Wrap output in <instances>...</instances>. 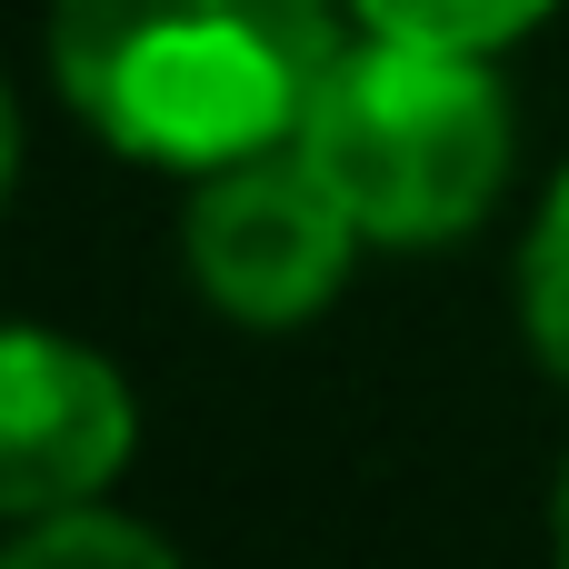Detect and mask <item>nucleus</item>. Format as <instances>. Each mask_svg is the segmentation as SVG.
Returning a JSON list of instances; mask_svg holds the SVG:
<instances>
[{
	"mask_svg": "<svg viewBox=\"0 0 569 569\" xmlns=\"http://www.w3.org/2000/svg\"><path fill=\"white\" fill-rule=\"evenodd\" d=\"M520 340L550 380H569V170L550 180V200L520 240Z\"/></svg>",
	"mask_w": 569,
	"mask_h": 569,
	"instance_id": "nucleus-7",
	"label": "nucleus"
},
{
	"mask_svg": "<svg viewBox=\"0 0 569 569\" xmlns=\"http://www.w3.org/2000/svg\"><path fill=\"white\" fill-rule=\"evenodd\" d=\"M290 150L340 190L370 250H450L510 190L520 110L480 50L350 30Z\"/></svg>",
	"mask_w": 569,
	"mask_h": 569,
	"instance_id": "nucleus-2",
	"label": "nucleus"
},
{
	"mask_svg": "<svg viewBox=\"0 0 569 569\" xmlns=\"http://www.w3.org/2000/svg\"><path fill=\"white\" fill-rule=\"evenodd\" d=\"M360 250H370L360 220L340 210V190L300 150H260V160H230V170L190 180L180 260H190V290L230 330H300V320H320Z\"/></svg>",
	"mask_w": 569,
	"mask_h": 569,
	"instance_id": "nucleus-3",
	"label": "nucleus"
},
{
	"mask_svg": "<svg viewBox=\"0 0 569 569\" xmlns=\"http://www.w3.org/2000/svg\"><path fill=\"white\" fill-rule=\"evenodd\" d=\"M560 0H350L360 30H390V40H430V50H480L500 60L510 40H530Z\"/></svg>",
	"mask_w": 569,
	"mask_h": 569,
	"instance_id": "nucleus-5",
	"label": "nucleus"
},
{
	"mask_svg": "<svg viewBox=\"0 0 569 569\" xmlns=\"http://www.w3.org/2000/svg\"><path fill=\"white\" fill-rule=\"evenodd\" d=\"M0 569H180V550L120 510H60V520H20Z\"/></svg>",
	"mask_w": 569,
	"mask_h": 569,
	"instance_id": "nucleus-6",
	"label": "nucleus"
},
{
	"mask_svg": "<svg viewBox=\"0 0 569 569\" xmlns=\"http://www.w3.org/2000/svg\"><path fill=\"white\" fill-rule=\"evenodd\" d=\"M350 30V0H50L40 50L100 150L210 180L300 140Z\"/></svg>",
	"mask_w": 569,
	"mask_h": 569,
	"instance_id": "nucleus-1",
	"label": "nucleus"
},
{
	"mask_svg": "<svg viewBox=\"0 0 569 569\" xmlns=\"http://www.w3.org/2000/svg\"><path fill=\"white\" fill-rule=\"evenodd\" d=\"M550 560L569 569V460H560V490H550Z\"/></svg>",
	"mask_w": 569,
	"mask_h": 569,
	"instance_id": "nucleus-8",
	"label": "nucleus"
},
{
	"mask_svg": "<svg viewBox=\"0 0 569 569\" xmlns=\"http://www.w3.org/2000/svg\"><path fill=\"white\" fill-rule=\"evenodd\" d=\"M130 440H140L130 380L100 350L20 320L0 350V510L10 520L100 510V490L130 470Z\"/></svg>",
	"mask_w": 569,
	"mask_h": 569,
	"instance_id": "nucleus-4",
	"label": "nucleus"
}]
</instances>
